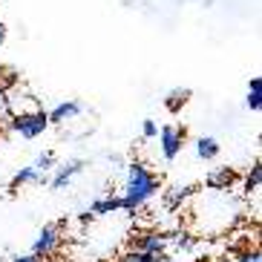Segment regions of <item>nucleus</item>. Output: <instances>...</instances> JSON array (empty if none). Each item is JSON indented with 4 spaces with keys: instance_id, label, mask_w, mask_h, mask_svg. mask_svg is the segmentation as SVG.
<instances>
[{
    "instance_id": "f257e3e1",
    "label": "nucleus",
    "mask_w": 262,
    "mask_h": 262,
    "mask_svg": "<svg viewBox=\"0 0 262 262\" xmlns=\"http://www.w3.org/2000/svg\"><path fill=\"white\" fill-rule=\"evenodd\" d=\"M159 187H162V179L156 176L153 170L141 162H133L130 167H127L124 193L118 196V199H121V210H127V213L139 210L144 202H150L156 193H159Z\"/></svg>"
},
{
    "instance_id": "f03ea898",
    "label": "nucleus",
    "mask_w": 262,
    "mask_h": 262,
    "mask_svg": "<svg viewBox=\"0 0 262 262\" xmlns=\"http://www.w3.org/2000/svg\"><path fill=\"white\" fill-rule=\"evenodd\" d=\"M49 127V118L43 110H29V113H17L15 118H12V130L20 136V139H38V136H43Z\"/></svg>"
},
{
    "instance_id": "7ed1b4c3",
    "label": "nucleus",
    "mask_w": 262,
    "mask_h": 262,
    "mask_svg": "<svg viewBox=\"0 0 262 262\" xmlns=\"http://www.w3.org/2000/svg\"><path fill=\"white\" fill-rule=\"evenodd\" d=\"M61 228L63 225H43L38 233V239L32 242V254L40 256V259H47V256L58 254V248H61Z\"/></svg>"
},
{
    "instance_id": "20e7f679",
    "label": "nucleus",
    "mask_w": 262,
    "mask_h": 262,
    "mask_svg": "<svg viewBox=\"0 0 262 262\" xmlns=\"http://www.w3.org/2000/svg\"><path fill=\"white\" fill-rule=\"evenodd\" d=\"M159 139H162V156L167 162H173L182 147H185V130H176V127H162L159 130Z\"/></svg>"
},
{
    "instance_id": "39448f33",
    "label": "nucleus",
    "mask_w": 262,
    "mask_h": 262,
    "mask_svg": "<svg viewBox=\"0 0 262 262\" xmlns=\"http://www.w3.org/2000/svg\"><path fill=\"white\" fill-rule=\"evenodd\" d=\"M167 242H170V239L164 236V233H141L139 239H133V248L147 251V254H156V256H164Z\"/></svg>"
},
{
    "instance_id": "423d86ee",
    "label": "nucleus",
    "mask_w": 262,
    "mask_h": 262,
    "mask_svg": "<svg viewBox=\"0 0 262 262\" xmlns=\"http://www.w3.org/2000/svg\"><path fill=\"white\" fill-rule=\"evenodd\" d=\"M47 182H49L47 173H38L35 167H20V170L15 173V176H12L9 187H12V190H17L20 185H47Z\"/></svg>"
},
{
    "instance_id": "0eeeda50",
    "label": "nucleus",
    "mask_w": 262,
    "mask_h": 262,
    "mask_svg": "<svg viewBox=\"0 0 262 262\" xmlns=\"http://www.w3.org/2000/svg\"><path fill=\"white\" fill-rule=\"evenodd\" d=\"M78 113H81V101H63L52 113H47V118H49V124H63V121H70V118H75Z\"/></svg>"
},
{
    "instance_id": "6e6552de",
    "label": "nucleus",
    "mask_w": 262,
    "mask_h": 262,
    "mask_svg": "<svg viewBox=\"0 0 262 262\" xmlns=\"http://www.w3.org/2000/svg\"><path fill=\"white\" fill-rule=\"evenodd\" d=\"M81 170H84V162H70V164H63V167H58V173H55V179L52 182H49V185L55 187V190H61V187H67L72 182V176H78V173H81Z\"/></svg>"
},
{
    "instance_id": "1a4fd4ad",
    "label": "nucleus",
    "mask_w": 262,
    "mask_h": 262,
    "mask_svg": "<svg viewBox=\"0 0 262 262\" xmlns=\"http://www.w3.org/2000/svg\"><path fill=\"white\" fill-rule=\"evenodd\" d=\"M233 170L231 167H216V170H210L208 173V179H205V185L208 187H213V190H228V187L233 185Z\"/></svg>"
},
{
    "instance_id": "9d476101",
    "label": "nucleus",
    "mask_w": 262,
    "mask_h": 262,
    "mask_svg": "<svg viewBox=\"0 0 262 262\" xmlns=\"http://www.w3.org/2000/svg\"><path fill=\"white\" fill-rule=\"evenodd\" d=\"M196 156H199L202 162H210V159H216V156H219V141L210 139V136H202V139L196 141Z\"/></svg>"
},
{
    "instance_id": "9b49d317",
    "label": "nucleus",
    "mask_w": 262,
    "mask_h": 262,
    "mask_svg": "<svg viewBox=\"0 0 262 262\" xmlns=\"http://www.w3.org/2000/svg\"><path fill=\"white\" fill-rule=\"evenodd\" d=\"M116 210H121V199H118V196H104V199L93 202L90 213L93 216H107V213H116Z\"/></svg>"
},
{
    "instance_id": "f8f14e48",
    "label": "nucleus",
    "mask_w": 262,
    "mask_h": 262,
    "mask_svg": "<svg viewBox=\"0 0 262 262\" xmlns=\"http://www.w3.org/2000/svg\"><path fill=\"white\" fill-rule=\"evenodd\" d=\"M190 193H193L190 185H176V187H170V193H167V208H170V210L182 208V205L190 199Z\"/></svg>"
},
{
    "instance_id": "ddd939ff",
    "label": "nucleus",
    "mask_w": 262,
    "mask_h": 262,
    "mask_svg": "<svg viewBox=\"0 0 262 262\" xmlns=\"http://www.w3.org/2000/svg\"><path fill=\"white\" fill-rule=\"evenodd\" d=\"M118 262H162V256L147 254V251H139V248H133V251H127L124 256H118Z\"/></svg>"
},
{
    "instance_id": "4468645a",
    "label": "nucleus",
    "mask_w": 262,
    "mask_h": 262,
    "mask_svg": "<svg viewBox=\"0 0 262 262\" xmlns=\"http://www.w3.org/2000/svg\"><path fill=\"white\" fill-rule=\"evenodd\" d=\"M187 95H190L187 90H173V93L167 95V101H164V104H167L170 113H179V110H182V107L187 104Z\"/></svg>"
},
{
    "instance_id": "2eb2a0df",
    "label": "nucleus",
    "mask_w": 262,
    "mask_h": 262,
    "mask_svg": "<svg viewBox=\"0 0 262 262\" xmlns=\"http://www.w3.org/2000/svg\"><path fill=\"white\" fill-rule=\"evenodd\" d=\"M259 182H262V164L254 162V167H251V173H248V179H245V193L259 190Z\"/></svg>"
},
{
    "instance_id": "dca6fc26",
    "label": "nucleus",
    "mask_w": 262,
    "mask_h": 262,
    "mask_svg": "<svg viewBox=\"0 0 262 262\" xmlns=\"http://www.w3.org/2000/svg\"><path fill=\"white\" fill-rule=\"evenodd\" d=\"M262 107V86H248V110L259 113Z\"/></svg>"
},
{
    "instance_id": "f3484780",
    "label": "nucleus",
    "mask_w": 262,
    "mask_h": 262,
    "mask_svg": "<svg viewBox=\"0 0 262 262\" xmlns=\"http://www.w3.org/2000/svg\"><path fill=\"white\" fill-rule=\"evenodd\" d=\"M52 164H55V156L52 153H43V156H38V162L32 164V167L38 170V173H47V170H52Z\"/></svg>"
},
{
    "instance_id": "a211bd4d",
    "label": "nucleus",
    "mask_w": 262,
    "mask_h": 262,
    "mask_svg": "<svg viewBox=\"0 0 262 262\" xmlns=\"http://www.w3.org/2000/svg\"><path fill=\"white\" fill-rule=\"evenodd\" d=\"M141 136H144V139H156V136H159V127H156L153 118H147V121L141 124Z\"/></svg>"
},
{
    "instance_id": "6ab92c4d",
    "label": "nucleus",
    "mask_w": 262,
    "mask_h": 262,
    "mask_svg": "<svg viewBox=\"0 0 262 262\" xmlns=\"http://www.w3.org/2000/svg\"><path fill=\"white\" fill-rule=\"evenodd\" d=\"M236 262H262V256H259V251H248V254H239Z\"/></svg>"
},
{
    "instance_id": "aec40b11",
    "label": "nucleus",
    "mask_w": 262,
    "mask_h": 262,
    "mask_svg": "<svg viewBox=\"0 0 262 262\" xmlns=\"http://www.w3.org/2000/svg\"><path fill=\"white\" fill-rule=\"evenodd\" d=\"M173 245H176V248H190V245H193V239L185 236V233H179V236L173 239Z\"/></svg>"
},
{
    "instance_id": "412c9836",
    "label": "nucleus",
    "mask_w": 262,
    "mask_h": 262,
    "mask_svg": "<svg viewBox=\"0 0 262 262\" xmlns=\"http://www.w3.org/2000/svg\"><path fill=\"white\" fill-rule=\"evenodd\" d=\"M9 262H40V256H35V254H24V256H15V259H9Z\"/></svg>"
},
{
    "instance_id": "4be33fe9",
    "label": "nucleus",
    "mask_w": 262,
    "mask_h": 262,
    "mask_svg": "<svg viewBox=\"0 0 262 262\" xmlns=\"http://www.w3.org/2000/svg\"><path fill=\"white\" fill-rule=\"evenodd\" d=\"M3 40H6V24L0 20V47H3Z\"/></svg>"
},
{
    "instance_id": "5701e85b",
    "label": "nucleus",
    "mask_w": 262,
    "mask_h": 262,
    "mask_svg": "<svg viewBox=\"0 0 262 262\" xmlns=\"http://www.w3.org/2000/svg\"><path fill=\"white\" fill-rule=\"evenodd\" d=\"M0 75H3V67H0Z\"/></svg>"
},
{
    "instance_id": "b1692460",
    "label": "nucleus",
    "mask_w": 262,
    "mask_h": 262,
    "mask_svg": "<svg viewBox=\"0 0 262 262\" xmlns=\"http://www.w3.org/2000/svg\"><path fill=\"white\" fill-rule=\"evenodd\" d=\"M222 262H231V259H222Z\"/></svg>"
},
{
    "instance_id": "393cba45",
    "label": "nucleus",
    "mask_w": 262,
    "mask_h": 262,
    "mask_svg": "<svg viewBox=\"0 0 262 262\" xmlns=\"http://www.w3.org/2000/svg\"><path fill=\"white\" fill-rule=\"evenodd\" d=\"M40 262H43V259H40Z\"/></svg>"
}]
</instances>
